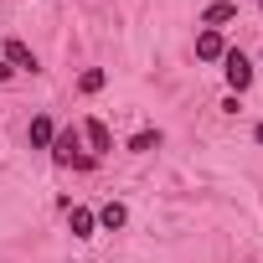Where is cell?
Segmentation results:
<instances>
[{"label": "cell", "instance_id": "cell-1", "mask_svg": "<svg viewBox=\"0 0 263 263\" xmlns=\"http://www.w3.org/2000/svg\"><path fill=\"white\" fill-rule=\"evenodd\" d=\"M52 160H57V165H93V155H78V129H57Z\"/></svg>", "mask_w": 263, "mask_h": 263}, {"label": "cell", "instance_id": "cell-2", "mask_svg": "<svg viewBox=\"0 0 263 263\" xmlns=\"http://www.w3.org/2000/svg\"><path fill=\"white\" fill-rule=\"evenodd\" d=\"M222 72H227V88H232V93H242V88L253 83V62H248L242 52H232V47H227V57H222Z\"/></svg>", "mask_w": 263, "mask_h": 263}, {"label": "cell", "instance_id": "cell-3", "mask_svg": "<svg viewBox=\"0 0 263 263\" xmlns=\"http://www.w3.org/2000/svg\"><path fill=\"white\" fill-rule=\"evenodd\" d=\"M83 140L93 145V155H108V150H114V135H108L103 119H83Z\"/></svg>", "mask_w": 263, "mask_h": 263}, {"label": "cell", "instance_id": "cell-4", "mask_svg": "<svg viewBox=\"0 0 263 263\" xmlns=\"http://www.w3.org/2000/svg\"><path fill=\"white\" fill-rule=\"evenodd\" d=\"M6 62H11V72H36V67H42L26 42H6Z\"/></svg>", "mask_w": 263, "mask_h": 263}, {"label": "cell", "instance_id": "cell-5", "mask_svg": "<svg viewBox=\"0 0 263 263\" xmlns=\"http://www.w3.org/2000/svg\"><path fill=\"white\" fill-rule=\"evenodd\" d=\"M196 57H201V62H222V57H227V42H222L217 31H201V36H196Z\"/></svg>", "mask_w": 263, "mask_h": 263}, {"label": "cell", "instance_id": "cell-6", "mask_svg": "<svg viewBox=\"0 0 263 263\" xmlns=\"http://www.w3.org/2000/svg\"><path fill=\"white\" fill-rule=\"evenodd\" d=\"M237 16V0H212V6L201 11V26L212 31V26H222V21H232Z\"/></svg>", "mask_w": 263, "mask_h": 263}, {"label": "cell", "instance_id": "cell-7", "mask_svg": "<svg viewBox=\"0 0 263 263\" xmlns=\"http://www.w3.org/2000/svg\"><path fill=\"white\" fill-rule=\"evenodd\" d=\"M67 227H72V237H93V227H98V212H88V206H72V212H67Z\"/></svg>", "mask_w": 263, "mask_h": 263}, {"label": "cell", "instance_id": "cell-8", "mask_svg": "<svg viewBox=\"0 0 263 263\" xmlns=\"http://www.w3.org/2000/svg\"><path fill=\"white\" fill-rule=\"evenodd\" d=\"M52 140H57L52 119H47V114H36V119H31V145H36V150H52Z\"/></svg>", "mask_w": 263, "mask_h": 263}, {"label": "cell", "instance_id": "cell-9", "mask_svg": "<svg viewBox=\"0 0 263 263\" xmlns=\"http://www.w3.org/2000/svg\"><path fill=\"white\" fill-rule=\"evenodd\" d=\"M124 222H129L124 201H108V206H98V227H108V232H114V227H124Z\"/></svg>", "mask_w": 263, "mask_h": 263}, {"label": "cell", "instance_id": "cell-10", "mask_svg": "<svg viewBox=\"0 0 263 263\" xmlns=\"http://www.w3.org/2000/svg\"><path fill=\"white\" fill-rule=\"evenodd\" d=\"M103 83H108V72H103V67H88V72L78 78V88H83V93H98Z\"/></svg>", "mask_w": 263, "mask_h": 263}, {"label": "cell", "instance_id": "cell-11", "mask_svg": "<svg viewBox=\"0 0 263 263\" xmlns=\"http://www.w3.org/2000/svg\"><path fill=\"white\" fill-rule=\"evenodd\" d=\"M155 145H160V135H155V129H140V135L129 140V150H135V155H145V150H155Z\"/></svg>", "mask_w": 263, "mask_h": 263}, {"label": "cell", "instance_id": "cell-12", "mask_svg": "<svg viewBox=\"0 0 263 263\" xmlns=\"http://www.w3.org/2000/svg\"><path fill=\"white\" fill-rule=\"evenodd\" d=\"M0 83H11V62L6 57H0Z\"/></svg>", "mask_w": 263, "mask_h": 263}, {"label": "cell", "instance_id": "cell-13", "mask_svg": "<svg viewBox=\"0 0 263 263\" xmlns=\"http://www.w3.org/2000/svg\"><path fill=\"white\" fill-rule=\"evenodd\" d=\"M253 140H258V145H263V124H258V129H253Z\"/></svg>", "mask_w": 263, "mask_h": 263}, {"label": "cell", "instance_id": "cell-14", "mask_svg": "<svg viewBox=\"0 0 263 263\" xmlns=\"http://www.w3.org/2000/svg\"><path fill=\"white\" fill-rule=\"evenodd\" d=\"M258 6H263V0H258Z\"/></svg>", "mask_w": 263, "mask_h": 263}]
</instances>
